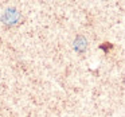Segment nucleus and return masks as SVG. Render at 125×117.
<instances>
[{
  "mask_svg": "<svg viewBox=\"0 0 125 117\" xmlns=\"http://www.w3.org/2000/svg\"><path fill=\"white\" fill-rule=\"evenodd\" d=\"M22 19V14L18 8L15 7H11V8H7L6 11L1 15V22L6 26H15L20 22Z\"/></svg>",
  "mask_w": 125,
  "mask_h": 117,
  "instance_id": "1",
  "label": "nucleus"
},
{
  "mask_svg": "<svg viewBox=\"0 0 125 117\" xmlns=\"http://www.w3.org/2000/svg\"><path fill=\"white\" fill-rule=\"evenodd\" d=\"M87 49V41L82 35H78L74 39V50L78 53H83Z\"/></svg>",
  "mask_w": 125,
  "mask_h": 117,
  "instance_id": "2",
  "label": "nucleus"
}]
</instances>
